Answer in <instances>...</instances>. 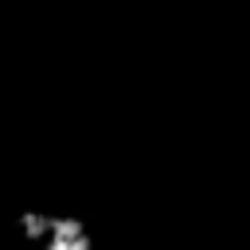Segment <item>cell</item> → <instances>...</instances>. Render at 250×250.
I'll use <instances>...</instances> for the list:
<instances>
[{"mask_svg":"<svg viewBox=\"0 0 250 250\" xmlns=\"http://www.w3.org/2000/svg\"><path fill=\"white\" fill-rule=\"evenodd\" d=\"M20 246L23 250H86V238L74 219L27 215L20 219Z\"/></svg>","mask_w":250,"mask_h":250,"instance_id":"obj_1","label":"cell"}]
</instances>
